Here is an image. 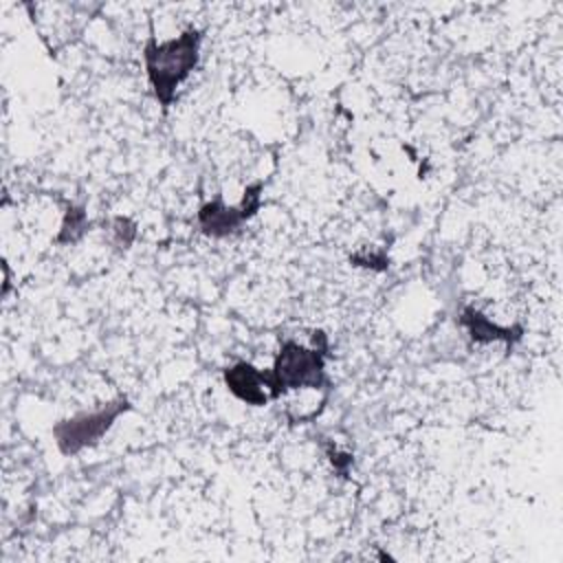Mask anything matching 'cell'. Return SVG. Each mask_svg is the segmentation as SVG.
Returning <instances> with one entry per match:
<instances>
[{
  "instance_id": "1",
  "label": "cell",
  "mask_w": 563,
  "mask_h": 563,
  "mask_svg": "<svg viewBox=\"0 0 563 563\" xmlns=\"http://www.w3.org/2000/svg\"><path fill=\"white\" fill-rule=\"evenodd\" d=\"M200 29H187L178 37L167 42H156L154 35L147 37L143 46L145 73L154 97L163 106V110L174 103L178 86L196 70L200 62Z\"/></svg>"
},
{
  "instance_id": "2",
  "label": "cell",
  "mask_w": 563,
  "mask_h": 563,
  "mask_svg": "<svg viewBox=\"0 0 563 563\" xmlns=\"http://www.w3.org/2000/svg\"><path fill=\"white\" fill-rule=\"evenodd\" d=\"M314 347H303L295 341H284L275 363L268 372V396L277 400L290 389H321L328 385L325 376V356L328 339L321 330L314 332Z\"/></svg>"
},
{
  "instance_id": "3",
  "label": "cell",
  "mask_w": 563,
  "mask_h": 563,
  "mask_svg": "<svg viewBox=\"0 0 563 563\" xmlns=\"http://www.w3.org/2000/svg\"><path fill=\"white\" fill-rule=\"evenodd\" d=\"M130 409L125 396L86 413L64 418L53 427V435L62 455H77L86 446H95L103 433L114 424V420Z\"/></svg>"
},
{
  "instance_id": "4",
  "label": "cell",
  "mask_w": 563,
  "mask_h": 563,
  "mask_svg": "<svg viewBox=\"0 0 563 563\" xmlns=\"http://www.w3.org/2000/svg\"><path fill=\"white\" fill-rule=\"evenodd\" d=\"M262 189H264L262 180L249 185L244 189V198L238 207H227L222 202V198L205 202L198 211L200 231L209 238H227V235L240 231V227L257 213V209L262 205V200H260Z\"/></svg>"
},
{
  "instance_id": "5",
  "label": "cell",
  "mask_w": 563,
  "mask_h": 563,
  "mask_svg": "<svg viewBox=\"0 0 563 563\" xmlns=\"http://www.w3.org/2000/svg\"><path fill=\"white\" fill-rule=\"evenodd\" d=\"M224 385L235 398H240L246 405L264 407L271 400L268 372H262L246 361H238L224 369Z\"/></svg>"
},
{
  "instance_id": "6",
  "label": "cell",
  "mask_w": 563,
  "mask_h": 563,
  "mask_svg": "<svg viewBox=\"0 0 563 563\" xmlns=\"http://www.w3.org/2000/svg\"><path fill=\"white\" fill-rule=\"evenodd\" d=\"M460 323L468 330L471 341L475 343H490V341H504L508 345L521 341L523 328L521 325H497L488 317H484L479 310L464 306L460 314Z\"/></svg>"
},
{
  "instance_id": "7",
  "label": "cell",
  "mask_w": 563,
  "mask_h": 563,
  "mask_svg": "<svg viewBox=\"0 0 563 563\" xmlns=\"http://www.w3.org/2000/svg\"><path fill=\"white\" fill-rule=\"evenodd\" d=\"M84 231H86V211H84V207L68 205L62 229L55 238L57 244H73L84 235Z\"/></svg>"
},
{
  "instance_id": "8",
  "label": "cell",
  "mask_w": 563,
  "mask_h": 563,
  "mask_svg": "<svg viewBox=\"0 0 563 563\" xmlns=\"http://www.w3.org/2000/svg\"><path fill=\"white\" fill-rule=\"evenodd\" d=\"M350 264L363 266V268H374V271H385L389 266V260H387L385 251H378V253L358 251V253L350 255Z\"/></svg>"
}]
</instances>
